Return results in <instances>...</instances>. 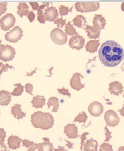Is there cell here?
Wrapping results in <instances>:
<instances>
[{
  "label": "cell",
  "instance_id": "f6af8a7d",
  "mask_svg": "<svg viewBox=\"0 0 124 151\" xmlns=\"http://www.w3.org/2000/svg\"><path fill=\"white\" fill-rule=\"evenodd\" d=\"M0 151H8L7 149V147L4 142L0 141Z\"/></svg>",
  "mask_w": 124,
  "mask_h": 151
},
{
  "label": "cell",
  "instance_id": "9c48e42d",
  "mask_svg": "<svg viewBox=\"0 0 124 151\" xmlns=\"http://www.w3.org/2000/svg\"><path fill=\"white\" fill-rule=\"evenodd\" d=\"M84 78V77L80 73H74L72 76L70 83L71 87L73 89L77 91L81 90V89L84 88L85 84H82L81 83V78Z\"/></svg>",
  "mask_w": 124,
  "mask_h": 151
},
{
  "label": "cell",
  "instance_id": "7c38bea8",
  "mask_svg": "<svg viewBox=\"0 0 124 151\" xmlns=\"http://www.w3.org/2000/svg\"><path fill=\"white\" fill-rule=\"evenodd\" d=\"M44 16L45 20L49 22H53L58 17V11L55 7L53 6L48 7V8L45 11Z\"/></svg>",
  "mask_w": 124,
  "mask_h": 151
},
{
  "label": "cell",
  "instance_id": "4dcf8cb0",
  "mask_svg": "<svg viewBox=\"0 0 124 151\" xmlns=\"http://www.w3.org/2000/svg\"><path fill=\"white\" fill-rule=\"evenodd\" d=\"M15 69L13 66L12 65H9L8 63H6V65H4L3 63H0V75H1V74L4 72H6L8 71V69Z\"/></svg>",
  "mask_w": 124,
  "mask_h": 151
},
{
  "label": "cell",
  "instance_id": "5b68a950",
  "mask_svg": "<svg viewBox=\"0 0 124 151\" xmlns=\"http://www.w3.org/2000/svg\"><path fill=\"white\" fill-rule=\"evenodd\" d=\"M23 36V31L20 27L16 26L12 30L7 32L5 35V39L6 40L11 43H16Z\"/></svg>",
  "mask_w": 124,
  "mask_h": 151
},
{
  "label": "cell",
  "instance_id": "7402d4cb",
  "mask_svg": "<svg viewBox=\"0 0 124 151\" xmlns=\"http://www.w3.org/2000/svg\"><path fill=\"white\" fill-rule=\"evenodd\" d=\"M99 45V40L89 41L87 43L85 46L86 50L89 52L94 53L97 51Z\"/></svg>",
  "mask_w": 124,
  "mask_h": 151
},
{
  "label": "cell",
  "instance_id": "ab89813d",
  "mask_svg": "<svg viewBox=\"0 0 124 151\" xmlns=\"http://www.w3.org/2000/svg\"><path fill=\"white\" fill-rule=\"evenodd\" d=\"M22 142L23 146H25L27 148H29V147H31L35 143L34 142H31V141H29V140L26 139L22 140Z\"/></svg>",
  "mask_w": 124,
  "mask_h": 151
},
{
  "label": "cell",
  "instance_id": "d590c367",
  "mask_svg": "<svg viewBox=\"0 0 124 151\" xmlns=\"http://www.w3.org/2000/svg\"><path fill=\"white\" fill-rule=\"evenodd\" d=\"M27 151H43V150L39 143H34Z\"/></svg>",
  "mask_w": 124,
  "mask_h": 151
},
{
  "label": "cell",
  "instance_id": "ffe728a7",
  "mask_svg": "<svg viewBox=\"0 0 124 151\" xmlns=\"http://www.w3.org/2000/svg\"><path fill=\"white\" fill-rule=\"evenodd\" d=\"M84 29L86 31V32L87 33V36L89 37V38L96 39L99 37L100 32L95 27L87 25V27H85Z\"/></svg>",
  "mask_w": 124,
  "mask_h": 151
},
{
  "label": "cell",
  "instance_id": "e0dca14e",
  "mask_svg": "<svg viewBox=\"0 0 124 151\" xmlns=\"http://www.w3.org/2000/svg\"><path fill=\"white\" fill-rule=\"evenodd\" d=\"M11 100V93L4 90L0 91V105H8Z\"/></svg>",
  "mask_w": 124,
  "mask_h": 151
},
{
  "label": "cell",
  "instance_id": "816d5d0a",
  "mask_svg": "<svg viewBox=\"0 0 124 151\" xmlns=\"http://www.w3.org/2000/svg\"><path fill=\"white\" fill-rule=\"evenodd\" d=\"M0 115H1V113H0Z\"/></svg>",
  "mask_w": 124,
  "mask_h": 151
},
{
  "label": "cell",
  "instance_id": "ee69618b",
  "mask_svg": "<svg viewBox=\"0 0 124 151\" xmlns=\"http://www.w3.org/2000/svg\"><path fill=\"white\" fill-rule=\"evenodd\" d=\"M31 6L32 7V9L35 10H37L39 5L38 4L37 2H30L29 3Z\"/></svg>",
  "mask_w": 124,
  "mask_h": 151
},
{
  "label": "cell",
  "instance_id": "52a82bcc",
  "mask_svg": "<svg viewBox=\"0 0 124 151\" xmlns=\"http://www.w3.org/2000/svg\"><path fill=\"white\" fill-rule=\"evenodd\" d=\"M104 120L107 126L111 127H116L120 122V118L118 114L112 109H110L105 112L104 114Z\"/></svg>",
  "mask_w": 124,
  "mask_h": 151
},
{
  "label": "cell",
  "instance_id": "4316f807",
  "mask_svg": "<svg viewBox=\"0 0 124 151\" xmlns=\"http://www.w3.org/2000/svg\"><path fill=\"white\" fill-rule=\"evenodd\" d=\"M65 31L66 35H78V33L76 32L75 29L73 27V26L71 24V22H68L65 27Z\"/></svg>",
  "mask_w": 124,
  "mask_h": 151
},
{
  "label": "cell",
  "instance_id": "f35d334b",
  "mask_svg": "<svg viewBox=\"0 0 124 151\" xmlns=\"http://www.w3.org/2000/svg\"><path fill=\"white\" fill-rule=\"evenodd\" d=\"M57 91L60 94H63V96H68L69 98L71 97V93L69 92L68 89H66L64 87H63L62 89H57Z\"/></svg>",
  "mask_w": 124,
  "mask_h": 151
},
{
  "label": "cell",
  "instance_id": "603a6c76",
  "mask_svg": "<svg viewBox=\"0 0 124 151\" xmlns=\"http://www.w3.org/2000/svg\"><path fill=\"white\" fill-rule=\"evenodd\" d=\"M29 9V6L25 3H19L18 6L17 13L22 18L23 16L27 17L30 12Z\"/></svg>",
  "mask_w": 124,
  "mask_h": 151
},
{
  "label": "cell",
  "instance_id": "c3c4849f",
  "mask_svg": "<svg viewBox=\"0 0 124 151\" xmlns=\"http://www.w3.org/2000/svg\"><path fill=\"white\" fill-rule=\"evenodd\" d=\"M65 140L68 143V144L66 145V146L68 147V148H73V143H71L70 142L67 141V140H66V139H65Z\"/></svg>",
  "mask_w": 124,
  "mask_h": 151
},
{
  "label": "cell",
  "instance_id": "ac0fdd59",
  "mask_svg": "<svg viewBox=\"0 0 124 151\" xmlns=\"http://www.w3.org/2000/svg\"><path fill=\"white\" fill-rule=\"evenodd\" d=\"M99 143L97 140L92 138L87 140L84 145L83 150L84 151H97Z\"/></svg>",
  "mask_w": 124,
  "mask_h": 151
},
{
  "label": "cell",
  "instance_id": "681fc988",
  "mask_svg": "<svg viewBox=\"0 0 124 151\" xmlns=\"http://www.w3.org/2000/svg\"><path fill=\"white\" fill-rule=\"evenodd\" d=\"M118 151H124V146H121V147H119Z\"/></svg>",
  "mask_w": 124,
  "mask_h": 151
},
{
  "label": "cell",
  "instance_id": "7dc6e473",
  "mask_svg": "<svg viewBox=\"0 0 124 151\" xmlns=\"http://www.w3.org/2000/svg\"><path fill=\"white\" fill-rule=\"evenodd\" d=\"M37 68H35V69H34L30 73H27V76H32V75L35 74V73H36V72H37Z\"/></svg>",
  "mask_w": 124,
  "mask_h": 151
},
{
  "label": "cell",
  "instance_id": "4fadbf2b",
  "mask_svg": "<svg viewBox=\"0 0 124 151\" xmlns=\"http://www.w3.org/2000/svg\"><path fill=\"white\" fill-rule=\"evenodd\" d=\"M109 92L111 94L119 96L123 91V87L121 83L118 81L112 82L109 84Z\"/></svg>",
  "mask_w": 124,
  "mask_h": 151
},
{
  "label": "cell",
  "instance_id": "5bb4252c",
  "mask_svg": "<svg viewBox=\"0 0 124 151\" xmlns=\"http://www.w3.org/2000/svg\"><path fill=\"white\" fill-rule=\"evenodd\" d=\"M22 142V139L17 136L12 135L7 139L8 147L10 149L17 150L20 147V143Z\"/></svg>",
  "mask_w": 124,
  "mask_h": 151
},
{
  "label": "cell",
  "instance_id": "60d3db41",
  "mask_svg": "<svg viewBox=\"0 0 124 151\" xmlns=\"http://www.w3.org/2000/svg\"><path fill=\"white\" fill-rule=\"evenodd\" d=\"M25 88L26 92L27 93H29L31 95H33L32 94V91H33V85L30 83H27L25 86Z\"/></svg>",
  "mask_w": 124,
  "mask_h": 151
},
{
  "label": "cell",
  "instance_id": "d6986e66",
  "mask_svg": "<svg viewBox=\"0 0 124 151\" xmlns=\"http://www.w3.org/2000/svg\"><path fill=\"white\" fill-rule=\"evenodd\" d=\"M11 113L13 115L14 117L18 120L22 119L26 116V113L22 111L21 105L15 104L12 107Z\"/></svg>",
  "mask_w": 124,
  "mask_h": 151
},
{
  "label": "cell",
  "instance_id": "ba28073f",
  "mask_svg": "<svg viewBox=\"0 0 124 151\" xmlns=\"http://www.w3.org/2000/svg\"><path fill=\"white\" fill-rule=\"evenodd\" d=\"M85 44V39L81 35H74L70 38L69 41V46L72 49L80 50L82 49Z\"/></svg>",
  "mask_w": 124,
  "mask_h": 151
},
{
  "label": "cell",
  "instance_id": "1f68e13d",
  "mask_svg": "<svg viewBox=\"0 0 124 151\" xmlns=\"http://www.w3.org/2000/svg\"><path fill=\"white\" fill-rule=\"evenodd\" d=\"M99 151H113L112 146L109 143L104 142L100 146Z\"/></svg>",
  "mask_w": 124,
  "mask_h": 151
},
{
  "label": "cell",
  "instance_id": "e575fe53",
  "mask_svg": "<svg viewBox=\"0 0 124 151\" xmlns=\"http://www.w3.org/2000/svg\"><path fill=\"white\" fill-rule=\"evenodd\" d=\"M89 133L88 132H84L81 135V151H82L83 150V147L85 143V140L87 139V136L88 135H89Z\"/></svg>",
  "mask_w": 124,
  "mask_h": 151
},
{
  "label": "cell",
  "instance_id": "bcb514c9",
  "mask_svg": "<svg viewBox=\"0 0 124 151\" xmlns=\"http://www.w3.org/2000/svg\"><path fill=\"white\" fill-rule=\"evenodd\" d=\"M53 150L54 151H67L66 149H65V147H62V146H58V148L53 149Z\"/></svg>",
  "mask_w": 124,
  "mask_h": 151
},
{
  "label": "cell",
  "instance_id": "f546056e",
  "mask_svg": "<svg viewBox=\"0 0 124 151\" xmlns=\"http://www.w3.org/2000/svg\"><path fill=\"white\" fill-rule=\"evenodd\" d=\"M72 7L69 9L68 7L61 5L59 7V12L61 16L68 15L69 12H71Z\"/></svg>",
  "mask_w": 124,
  "mask_h": 151
},
{
  "label": "cell",
  "instance_id": "2e32d148",
  "mask_svg": "<svg viewBox=\"0 0 124 151\" xmlns=\"http://www.w3.org/2000/svg\"><path fill=\"white\" fill-rule=\"evenodd\" d=\"M81 4L84 12L96 11L99 8V3L98 2H83Z\"/></svg>",
  "mask_w": 124,
  "mask_h": 151
},
{
  "label": "cell",
  "instance_id": "44dd1931",
  "mask_svg": "<svg viewBox=\"0 0 124 151\" xmlns=\"http://www.w3.org/2000/svg\"><path fill=\"white\" fill-rule=\"evenodd\" d=\"M31 103L32 104V107L35 109L42 108L46 104V99L44 96H37L33 97Z\"/></svg>",
  "mask_w": 124,
  "mask_h": 151
},
{
  "label": "cell",
  "instance_id": "d4e9b609",
  "mask_svg": "<svg viewBox=\"0 0 124 151\" xmlns=\"http://www.w3.org/2000/svg\"><path fill=\"white\" fill-rule=\"evenodd\" d=\"M47 105L48 106V109H50L51 106H53V109L51 112H57L59 107L58 98L56 97H50L48 102Z\"/></svg>",
  "mask_w": 124,
  "mask_h": 151
},
{
  "label": "cell",
  "instance_id": "8fae6325",
  "mask_svg": "<svg viewBox=\"0 0 124 151\" xmlns=\"http://www.w3.org/2000/svg\"><path fill=\"white\" fill-rule=\"evenodd\" d=\"M64 133L69 139H76L79 137L78 129L75 124H68L64 128Z\"/></svg>",
  "mask_w": 124,
  "mask_h": 151
},
{
  "label": "cell",
  "instance_id": "f907efd6",
  "mask_svg": "<svg viewBox=\"0 0 124 151\" xmlns=\"http://www.w3.org/2000/svg\"><path fill=\"white\" fill-rule=\"evenodd\" d=\"M2 45H3L1 44V40H0V50L1 49Z\"/></svg>",
  "mask_w": 124,
  "mask_h": 151
},
{
  "label": "cell",
  "instance_id": "3957f363",
  "mask_svg": "<svg viewBox=\"0 0 124 151\" xmlns=\"http://www.w3.org/2000/svg\"><path fill=\"white\" fill-rule=\"evenodd\" d=\"M16 53L15 49L12 47L3 45L0 50V59L5 62L12 61L15 58Z\"/></svg>",
  "mask_w": 124,
  "mask_h": 151
},
{
  "label": "cell",
  "instance_id": "7bdbcfd3",
  "mask_svg": "<svg viewBox=\"0 0 124 151\" xmlns=\"http://www.w3.org/2000/svg\"><path fill=\"white\" fill-rule=\"evenodd\" d=\"M28 18L30 20V22H32L35 19V14L34 13V12L30 11V13L28 15Z\"/></svg>",
  "mask_w": 124,
  "mask_h": 151
},
{
  "label": "cell",
  "instance_id": "8992f818",
  "mask_svg": "<svg viewBox=\"0 0 124 151\" xmlns=\"http://www.w3.org/2000/svg\"><path fill=\"white\" fill-rule=\"evenodd\" d=\"M16 22V19L13 15L7 13L0 19V26L1 29L7 31L13 27Z\"/></svg>",
  "mask_w": 124,
  "mask_h": 151
},
{
  "label": "cell",
  "instance_id": "f1b7e54d",
  "mask_svg": "<svg viewBox=\"0 0 124 151\" xmlns=\"http://www.w3.org/2000/svg\"><path fill=\"white\" fill-rule=\"evenodd\" d=\"M87 115L84 111H82L79 113L78 115L75 118L74 122H79V123H85L87 119Z\"/></svg>",
  "mask_w": 124,
  "mask_h": 151
},
{
  "label": "cell",
  "instance_id": "74e56055",
  "mask_svg": "<svg viewBox=\"0 0 124 151\" xmlns=\"http://www.w3.org/2000/svg\"><path fill=\"white\" fill-rule=\"evenodd\" d=\"M7 3L6 2L0 3V16L6 13L7 10Z\"/></svg>",
  "mask_w": 124,
  "mask_h": 151
},
{
  "label": "cell",
  "instance_id": "83f0119b",
  "mask_svg": "<svg viewBox=\"0 0 124 151\" xmlns=\"http://www.w3.org/2000/svg\"><path fill=\"white\" fill-rule=\"evenodd\" d=\"M14 85L16 87L14 89L13 92L11 93V95L13 96H19L22 95L23 92L24 87L20 83L15 84Z\"/></svg>",
  "mask_w": 124,
  "mask_h": 151
},
{
  "label": "cell",
  "instance_id": "484cf974",
  "mask_svg": "<svg viewBox=\"0 0 124 151\" xmlns=\"http://www.w3.org/2000/svg\"><path fill=\"white\" fill-rule=\"evenodd\" d=\"M44 142L42 143H39L42 147L43 151H53V143L50 142V139L47 138H43Z\"/></svg>",
  "mask_w": 124,
  "mask_h": 151
},
{
  "label": "cell",
  "instance_id": "d6a6232c",
  "mask_svg": "<svg viewBox=\"0 0 124 151\" xmlns=\"http://www.w3.org/2000/svg\"><path fill=\"white\" fill-rule=\"evenodd\" d=\"M37 13V20L39 22H40L41 23H45L46 20L45 19L44 16L43 14V11L42 10L39 9V7L38 8Z\"/></svg>",
  "mask_w": 124,
  "mask_h": 151
},
{
  "label": "cell",
  "instance_id": "b9f144b4",
  "mask_svg": "<svg viewBox=\"0 0 124 151\" xmlns=\"http://www.w3.org/2000/svg\"><path fill=\"white\" fill-rule=\"evenodd\" d=\"M6 137V132L4 128H0V141L4 142Z\"/></svg>",
  "mask_w": 124,
  "mask_h": 151
},
{
  "label": "cell",
  "instance_id": "8d00e7d4",
  "mask_svg": "<svg viewBox=\"0 0 124 151\" xmlns=\"http://www.w3.org/2000/svg\"><path fill=\"white\" fill-rule=\"evenodd\" d=\"M104 129L105 130V135L106 136L105 139L104 140V142H109L111 138H112V135H111L112 132L110 131L109 129H108V127H107V126H105V127H104Z\"/></svg>",
  "mask_w": 124,
  "mask_h": 151
},
{
  "label": "cell",
  "instance_id": "836d02e7",
  "mask_svg": "<svg viewBox=\"0 0 124 151\" xmlns=\"http://www.w3.org/2000/svg\"><path fill=\"white\" fill-rule=\"evenodd\" d=\"M62 17L63 16H61L60 19H57L54 20V24H57L58 28H63V26L66 25V19H63Z\"/></svg>",
  "mask_w": 124,
  "mask_h": 151
},
{
  "label": "cell",
  "instance_id": "277c9868",
  "mask_svg": "<svg viewBox=\"0 0 124 151\" xmlns=\"http://www.w3.org/2000/svg\"><path fill=\"white\" fill-rule=\"evenodd\" d=\"M51 40L54 43L59 45H62L66 43L68 41V37L66 34L60 29H54L50 34Z\"/></svg>",
  "mask_w": 124,
  "mask_h": 151
},
{
  "label": "cell",
  "instance_id": "30bf717a",
  "mask_svg": "<svg viewBox=\"0 0 124 151\" xmlns=\"http://www.w3.org/2000/svg\"><path fill=\"white\" fill-rule=\"evenodd\" d=\"M88 111L92 116L99 117L103 112V107L99 102L94 101L89 105Z\"/></svg>",
  "mask_w": 124,
  "mask_h": 151
},
{
  "label": "cell",
  "instance_id": "6da1fadb",
  "mask_svg": "<svg viewBox=\"0 0 124 151\" xmlns=\"http://www.w3.org/2000/svg\"><path fill=\"white\" fill-rule=\"evenodd\" d=\"M101 63L107 67H115L120 64L124 58L123 47L115 41L108 40L101 45L99 50Z\"/></svg>",
  "mask_w": 124,
  "mask_h": 151
},
{
  "label": "cell",
  "instance_id": "f5cc1de1",
  "mask_svg": "<svg viewBox=\"0 0 124 151\" xmlns=\"http://www.w3.org/2000/svg\"></svg>",
  "mask_w": 124,
  "mask_h": 151
},
{
  "label": "cell",
  "instance_id": "7a4b0ae2",
  "mask_svg": "<svg viewBox=\"0 0 124 151\" xmlns=\"http://www.w3.org/2000/svg\"><path fill=\"white\" fill-rule=\"evenodd\" d=\"M31 123L35 128L48 130L54 125V118L50 113L37 111L31 115Z\"/></svg>",
  "mask_w": 124,
  "mask_h": 151
},
{
  "label": "cell",
  "instance_id": "9a60e30c",
  "mask_svg": "<svg viewBox=\"0 0 124 151\" xmlns=\"http://www.w3.org/2000/svg\"><path fill=\"white\" fill-rule=\"evenodd\" d=\"M93 27H95L97 30L104 29L106 24L105 18L101 15H95L93 21Z\"/></svg>",
  "mask_w": 124,
  "mask_h": 151
},
{
  "label": "cell",
  "instance_id": "cb8c5ba5",
  "mask_svg": "<svg viewBox=\"0 0 124 151\" xmlns=\"http://www.w3.org/2000/svg\"><path fill=\"white\" fill-rule=\"evenodd\" d=\"M72 21L75 26L78 28H81L83 29L84 27H85V25L87 24V23L86 18H85L84 16L81 15L76 16Z\"/></svg>",
  "mask_w": 124,
  "mask_h": 151
}]
</instances>
